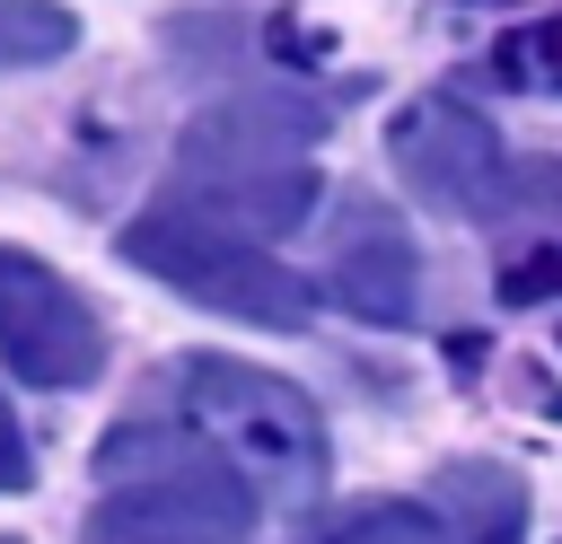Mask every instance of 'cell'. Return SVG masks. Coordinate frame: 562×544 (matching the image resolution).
<instances>
[{"label":"cell","mask_w":562,"mask_h":544,"mask_svg":"<svg viewBox=\"0 0 562 544\" xmlns=\"http://www.w3.org/2000/svg\"><path fill=\"white\" fill-rule=\"evenodd\" d=\"M255 491L202 430H114L97 447V509L79 544H246Z\"/></svg>","instance_id":"6da1fadb"},{"label":"cell","mask_w":562,"mask_h":544,"mask_svg":"<svg viewBox=\"0 0 562 544\" xmlns=\"http://www.w3.org/2000/svg\"><path fill=\"white\" fill-rule=\"evenodd\" d=\"M307 132H316L307 105H263V97L211 105L176 149V193L167 202H184V211H202L237 237H281L316 202Z\"/></svg>","instance_id":"7a4b0ae2"},{"label":"cell","mask_w":562,"mask_h":544,"mask_svg":"<svg viewBox=\"0 0 562 544\" xmlns=\"http://www.w3.org/2000/svg\"><path fill=\"white\" fill-rule=\"evenodd\" d=\"M184 412H193V430L237 465V483H246L255 500L299 509V500L325 491V421H316V404H307L290 377L246 369V360H228V351H193V360H184Z\"/></svg>","instance_id":"3957f363"},{"label":"cell","mask_w":562,"mask_h":544,"mask_svg":"<svg viewBox=\"0 0 562 544\" xmlns=\"http://www.w3.org/2000/svg\"><path fill=\"white\" fill-rule=\"evenodd\" d=\"M123 254L149 281H167V290H184V298H202L220 316L272 325V333L316 316V281L307 272H290L281 254H263V237H237V228H220V219H202L184 202H149L123 228Z\"/></svg>","instance_id":"277c9868"},{"label":"cell","mask_w":562,"mask_h":544,"mask_svg":"<svg viewBox=\"0 0 562 544\" xmlns=\"http://www.w3.org/2000/svg\"><path fill=\"white\" fill-rule=\"evenodd\" d=\"M395 167H404V184H413L422 202L465 211V219H501V211L536 184V167H518V158L501 149V132H492L474 105H457V97H422V105L395 123Z\"/></svg>","instance_id":"5b68a950"},{"label":"cell","mask_w":562,"mask_h":544,"mask_svg":"<svg viewBox=\"0 0 562 544\" xmlns=\"http://www.w3.org/2000/svg\"><path fill=\"white\" fill-rule=\"evenodd\" d=\"M0 360L26 386H88L105 369V325L88 316V298L18 246H0Z\"/></svg>","instance_id":"8992f818"},{"label":"cell","mask_w":562,"mask_h":544,"mask_svg":"<svg viewBox=\"0 0 562 544\" xmlns=\"http://www.w3.org/2000/svg\"><path fill=\"white\" fill-rule=\"evenodd\" d=\"M325 290H334L360 325H413V307H422V254H413V237L395 228V211H378L369 193L342 202V219H334Z\"/></svg>","instance_id":"52a82bcc"},{"label":"cell","mask_w":562,"mask_h":544,"mask_svg":"<svg viewBox=\"0 0 562 544\" xmlns=\"http://www.w3.org/2000/svg\"><path fill=\"white\" fill-rule=\"evenodd\" d=\"M79 44V18L53 9V0H0V70H26V61H61Z\"/></svg>","instance_id":"ba28073f"},{"label":"cell","mask_w":562,"mask_h":544,"mask_svg":"<svg viewBox=\"0 0 562 544\" xmlns=\"http://www.w3.org/2000/svg\"><path fill=\"white\" fill-rule=\"evenodd\" d=\"M307 544H422V509H369V518H342Z\"/></svg>","instance_id":"9c48e42d"},{"label":"cell","mask_w":562,"mask_h":544,"mask_svg":"<svg viewBox=\"0 0 562 544\" xmlns=\"http://www.w3.org/2000/svg\"><path fill=\"white\" fill-rule=\"evenodd\" d=\"M553 290H562V246H536V254L501 263V298H509V307H527V298H553Z\"/></svg>","instance_id":"30bf717a"},{"label":"cell","mask_w":562,"mask_h":544,"mask_svg":"<svg viewBox=\"0 0 562 544\" xmlns=\"http://www.w3.org/2000/svg\"><path fill=\"white\" fill-rule=\"evenodd\" d=\"M26 483H35V456H26L18 412H9V395H0V491H26Z\"/></svg>","instance_id":"8fae6325"},{"label":"cell","mask_w":562,"mask_h":544,"mask_svg":"<svg viewBox=\"0 0 562 544\" xmlns=\"http://www.w3.org/2000/svg\"><path fill=\"white\" fill-rule=\"evenodd\" d=\"M457 544H518V509H501V518H483L474 535H457Z\"/></svg>","instance_id":"7c38bea8"},{"label":"cell","mask_w":562,"mask_h":544,"mask_svg":"<svg viewBox=\"0 0 562 544\" xmlns=\"http://www.w3.org/2000/svg\"><path fill=\"white\" fill-rule=\"evenodd\" d=\"M536 61H544V70L562 79V26H544V35H536Z\"/></svg>","instance_id":"4fadbf2b"}]
</instances>
